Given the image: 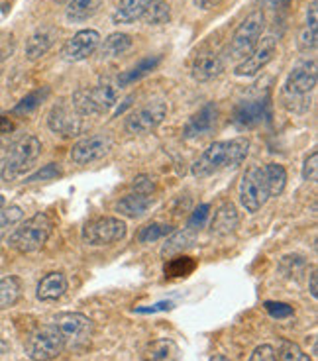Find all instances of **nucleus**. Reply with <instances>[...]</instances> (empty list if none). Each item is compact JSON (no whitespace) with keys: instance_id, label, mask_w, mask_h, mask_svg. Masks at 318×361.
Instances as JSON below:
<instances>
[{"instance_id":"nucleus-1","label":"nucleus","mask_w":318,"mask_h":361,"mask_svg":"<svg viewBox=\"0 0 318 361\" xmlns=\"http://www.w3.org/2000/svg\"><path fill=\"white\" fill-rule=\"evenodd\" d=\"M250 152L247 137H234L230 142H214L192 165V175L197 179H207L222 169H236L242 165Z\"/></svg>"},{"instance_id":"nucleus-2","label":"nucleus","mask_w":318,"mask_h":361,"mask_svg":"<svg viewBox=\"0 0 318 361\" xmlns=\"http://www.w3.org/2000/svg\"><path fill=\"white\" fill-rule=\"evenodd\" d=\"M39 154H42V142L36 135L22 137L18 144L12 145L8 154L0 159V179L16 180L20 175H24L34 167Z\"/></svg>"},{"instance_id":"nucleus-3","label":"nucleus","mask_w":318,"mask_h":361,"mask_svg":"<svg viewBox=\"0 0 318 361\" xmlns=\"http://www.w3.org/2000/svg\"><path fill=\"white\" fill-rule=\"evenodd\" d=\"M54 222L46 212H37L36 216L27 218L24 224L14 230L10 235V247H14L20 253H34L42 250L47 238L51 235Z\"/></svg>"},{"instance_id":"nucleus-4","label":"nucleus","mask_w":318,"mask_h":361,"mask_svg":"<svg viewBox=\"0 0 318 361\" xmlns=\"http://www.w3.org/2000/svg\"><path fill=\"white\" fill-rule=\"evenodd\" d=\"M265 30V16L262 10H254L244 18V22L236 27L234 36L228 44L226 54L232 61H244L247 55L254 51L257 42L262 39Z\"/></svg>"},{"instance_id":"nucleus-5","label":"nucleus","mask_w":318,"mask_h":361,"mask_svg":"<svg viewBox=\"0 0 318 361\" xmlns=\"http://www.w3.org/2000/svg\"><path fill=\"white\" fill-rule=\"evenodd\" d=\"M116 102H118V89L110 82H100L91 89H79L71 97V104L81 116L104 114Z\"/></svg>"},{"instance_id":"nucleus-6","label":"nucleus","mask_w":318,"mask_h":361,"mask_svg":"<svg viewBox=\"0 0 318 361\" xmlns=\"http://www.w3.org/2000/svg\"><path fill=\"white\" fill-rule=\"evenodd\" d=\"M63 350V334L55 324L37 326L26 340V353L32 361H51Z\"/></svg>"},{"instance_id":"nucleus-7","label":"nucleus","mask_w":318,"mask_h":361,"mask_svg":"<svg viewBox=\"0 0 318 361\" xmlns=\"http://www.w3.org/2000/svg\"><path fill=\"white\" fill-rule=\"evenodd\" d=\"M55 326L63 334L65 348H71L73 352L85 350L91 342L92 320L81 312H65V314L57 316Z\"/></svg>"},{"instance_id":"nucleus-8","label":"nucleus","mask_w":318,"mask_h":361,"mask_svg":"<svg viewBox=\"0 0 318 361\" xmlns=\"http://www.w3.org/2000/svg\"><path fill=\"white\" fill-rule=\"evenodd\" d=\"M267 199H269V189H267L264 169L259 165H252L244 173L240 183V202L245 208V212L255 214L267 202Z\"/></svg>"},{"instance_id":"nucleus-9","label":"nucleus","mask_w":318,"mask_h":361,"mask_svg":"<svg viewBox=\"0 0 318 361\" xmlns=\"http://www.w3.org/2000/svg\"><path fill=\"white\" fill-rule=\"evenodd\" d=\"M126 238V222L114 216L92 220L82 228V242L87 245H110Z\"/></svg>"},{"instance_id":"nucleus-10","label":"nucleus","mask_w":318,"mask_h":361,"mask_svg":"<svg viewBox=\"0 0 318 361\" xmlns=\"http://www.w3.org/2000/svg\"><path fill=\"white\" fill-rule=\"evenodd\" d=\"M165 116H167V104L161 102V100H155V102H149V104L142 106L136 112H132L126 118L124 130L132 135L147 134V132H152V130L159 126L165 120Z\"/></svg>"},{"instance_id":"nucleus-11","label":"nucleus","mask_w":318,"mask_h":361,"mask_svg":"<svg viewBox=\"0 0 318 361\" xmlns=\"http://www.w3.org/2000/svg\"><path fill=\"white\" fill-rule=\"evenodd\" d=\"M318 81V71H317V61L310 59V61H300L293 67V71L289 73L287 81H285V97L289 99H297V97H305L309 94L310 90H314Z\"/></svg>"},{"instance_id":"nucleus-12","label":"nucleus","mask_w":318,"mask_h":361,"mask_svg":"<svg viewBox=\"0 0 318 361\" xmlns=\"http://www.w3.org/2000/svg\"><path fill=\"white\" fill-rule=\"evenodd\" d=\"M47 126L51 132L59 135H77L82 130V116L73 109V104L69 102H57L54 109L49 110L47 116Z\"/></svg>"},{"instance_id":"nucleus-13","label":"nucleus","mask_w":318,"mask_h":361,"mask_svg":"<svg viewBox=\"0 0 318 361\" xmlns=\"http://www.w3.org/2000/svg\"><path fill=\"white\" fill-rule=\"evenodd\" d=\"M277 54V42L275 37H264L262 42H257V45L254 47V51L245 57L242 63L236 67L238 77H254L257 73L264 69L265 65L271 61L273 57Z\"/></svg>"},{"instance_id":"nucleus-14","label":"nucleus","mask_w":318,"mask_h":361,"mask_svg":"<svg viewBox=\"0 0 318 361\" xmlns=\"http://www.w3.org/2000/svg\"><path fill=\"white\" fill-rule=\"evenodd\" d=\"M112 142L109 135L97 134L91 137H85L81 142H77L71 149V161L77 165H89L92 161H99L104 155L109 154Z\"/></svg>"},{"instance_id":"nucleus-15","label":"nucleus","mask_w":318,"mask_h":361,"mask_svg":"<svg viewBox=\"0 0 318 361\" xmlns=\"http://www.w3.org/2000/svg\"><path fill=\"white\" fill-rule=\"evenodd\" d=\"M267 114H269V102L265 99L242 100L236 109H234L232 122L240 130H250V128L259 126Z\"/></svg>"},{"instance_id":"nucleus-16","label":"nucleus","mask_w":318,"mask_h":361,"mask_svg":"<svg viewBox=\"0 0 318 361\" xmlns=\"http://www.w3.org/2000/svg\"><path fill=\"white\" fill-rule=\"evenodd\" d=\"M100 45V34L97 30H81L77 32L63 47V57L67 61H82L91 57Z\"/></svg>"},{"instance_id":"nucleus-17","label":"nucleus","mask_w":318,"mask_h":361,"mask_svg":"<svg viewBox=\"0 0 318 361\" xmlns=\"http://www.w3.org/2000/svg\"><path fill=\"white\" fill-rule=\"evenodd\" d=\"M216 118H219V109H216V104H214V102L204 104L197 114H192V116L189 118V122L185 124V130H183V135H185L187 140L207 135L209 132L214 130V126H216Z\"/></svg>"},{"instance_id":"nucleus-18","label":"nucleus","mask_w":318,"mask_h":361,"mask_svg":"<svg viewBox=\"0 0 318 361\" xmlns=\"http://www.w3.org/2000/svg\"><path fill=\"white\" fill-rule=\"evenodd\" d=\"M224 71V61L216 51H200L192 61V79L199 82H207L216 79Z\"/></svg>"},{"instance_id":"nucleus-19","label":"nucleus","mask_w":318,"mask_h":361,"mask_svg":"<svg viewBox=\"0 0 318 361\" xmlns=\"http://www.w3.org/2000/svg\"><path fill=\"white\" fill-rule=\"evenodd\" d=\"M55 37H57V30L51 26H44L36 30L30 39L26 42V57L30 61H37L39 57L44 55L54 47Z\"/></svg>"},{"instance_id":"nucleus-20","label":"nucleus","mask_w":318,"mask_h":361,"mask_svg":"<svg viewBox=\"0 0 318 361\" xmlns=\"http://www.w3.org/2000/svg\"><path fill=\"white\" fill-rule=\"evenodd\" d=\"M238 224H240V216H238L236 207L232 202H226L214 212V216L210 220V234L230 235L232 232H236Z\"/></svg>"},{"instance_id":"nucleus-21","label":"nucleus","mask_w":318,"mask_h":361,"mask_svg":"<svg viewBox=\"0 0 318 361\" xmlns=\"http://www.w3.org/2000/svg\"><path fill=\"white\" fill-rule=\"evenodd\" d=\"M67 290V279H65L63 273L54 271V273H47L44 279L37 283V298L44 300V302H51L61 298Z\"/></svg>"},{"instance_id":"nucleus-22","label":"nucleus","mask_w":318,"mask_h":361,"mask_svg":"<svg viewBox=\"0 0 318 361\" xmlns=\"http://www.w3.org/2000/svg\"><path fill=\"white\" fill-rule=\"evenodd\" d=\"M154 197L152 195H144V192H130L124 199L116 202V210L122 216L126 218H140L146 214V210L152 207Z\"/></svg>"},{"instance_id":"nucleus-23","label":"nucleus","mask_w":318,"mask_h":361,"mask_svg":"<svg viewBox=\"0 0 318 361\" xmlns=\"http://www.w3.org/2000/svg\"><path fill=\"white\" fill-rule=\"evenodd\" d=\"M149 2L152 0H120L114 14H112L114 24H134L136 20L144 16Z\"/></svg>"},{"instance_id":"nucleus-24","label":"nucleus","mask_w":318,"mask_h":361,"mask_svg":"<svg viewBox=\"0 0 318 361\" xmlns=\"http://www.w3.org/2000/svg\"><path fill=\"white\" fill-rule=\"evenodd\" d=\"M104 0H69L67 6V20L71 22H85V20L92 18L99 8L102 6Z\"/></svg>"},{"instance_id":"nucleus-25","label":"nucleus","mask_w":318,"mask_h":361,"mask_svg":"<svg viewBox=\"0 0 318 361\" xmlns=\"http://www.w3.org/2000/svg\"><path fill=\"white\" fill-rule=\"evenodd\" d=\"M161 63V55H152V57H146V59H142L140 63L134 67V69H130V71L122 73L118 77V85L120 87H128V85H132V82L140 81L142 77H146L147 73H152L157 67V65Z\"/></svg>"},{"instance_id":"nucleus-26","label":"nucleus","mask_w":318,"mask_h":361,"mask_svg":"<svg viewBox=\"0 0 318 361\" xmlns=\"http://www.w3.org/2000/svg\"><path fill=\"white\" fill-rule=\"evenodd\" d=\"M132 47V37L128 34H122V32H116V34H110L102 45H100V55L104 59L109 57H118V55L126 54L128 49Z\"/></svg>"},{"instance_id":"nucleus-27","label":"nucleus","mask_w":318,"mask_h":361,"mask_svg":"<svg viewBox=\"0 0 318 361\" xmlns=\"http://www.w3.org/2000/svg\"><path fill=\"white\" fill-rule=\"evenodd\" d=\"M22 297V283L18 277L10 275L0 279V310L14 307Z\"/></svg>"},{"instance_id":"nucleus-28","label":"nucleus","mask_w":318,"mask_h":361,"mask_svg":"<svg viewBox=\"0 0 318 361\" xmlns=\"http://www.w3.org/2000/svg\"><path fill=\"white\" fill-rule=\"evenodd\" d=\"M142 20L146 22L147 26H164V24H167L171 20V6H169V2H165V0H152L147 4Z\"/></svg>"},{"instance_id":"nucleus-29","label":"nucleus","mask_w":318,"mask_h":361,"mask_svg":"<svg viewBox=\"0 0 318 361\" xmlns=\"http://www.w3.org/2000/svg\"><path fill=\"white\" fill-rule=\"evenodd\" d=\"M265 180H267V189H269V197H279L285 185H287V171L279 163H267L264 167Z\"/></svg>"},{"instance_id":"nucleus-30","label":"nucleus","mask_w":318,"mask_h":361,"mask_svg":"<svg viewBox=\"0 0 318 361\" xmlns=\"http://www.w3.org/2000/svg\"><path fill=\"white\" fill-rule=\"evenodd\" d=\"M192 242H195V235L189 230H183V232H175L171 234V238L167 240L161 247V257L165 259H171L173 255H177V253L185 252L187 247H191Z\"/></svg>"},{"instance_id":"nucleus-31","label":"nucleus","mask_w":318,"mask_h":361,"mask_svg":"<svg viewBox=\"0 0 318 361\" xmlns=\"http://www.w3.org/2000/svg\"><path fill=\"white\" fill-rule=\"evenodd\" d=\"M146 360L149 361H177L179 360V350L171 340H157L146 352Z\"/></svg>"},{"instance_id":"nucleus-32","label":"nucleus","mask_w":318,"mask_h":361,"mask_svg":"<svg viewBox=\"0 0 318 361\" xmlns=\"http://www.w3.org/2000/svg\"><path fill=\"white\" fill-rule=\"evenodd\" d=\"M49 97V87H42V89L34 90V92H30L27 97L20 100L18 104L14 106V114H27V112H32V110H36L44 100Z\"/></svg>"},{"instance_id":"nucleus-33","label":"nucleus","mask_w":318,"mask_h":361,"mask_svg":"<svg viewBox=\"0 0 318 361\" xmlns=\"http://www.w3.org/2000/svg\"><path fill=\"white\" fill-rule=\"evenodd\" d=\"M173 234V226L169 224H147L144 226L142 230H140V234H137V240L142 242V244H154L157 240H161L165 235Z\"/></svg>"},{"instance_id":"nucleus-34","label":"nucleus","mask_w":318,"mask_h":361,"mask_svg":"<svg viewBox=\"0 0 318 361\" xmlns=\"http://www.w3.org/2000/svg\"><path fill=\"white\" fill-rule=\"evenodd\" d=\"M192 269H195V262L191 257H177V259L167 262L165 275L167 277H187V275H191Z\"/></svg>"},{"instance_id":"nucleus-35","label":"nucleus","mask_w":318,"mask_h":361,"mask_svg":"<svg viewBox=\"0 0 318 361\" xmlns=\"http://www.w3.org/2000/svg\"><path fill=\"white\" fill-rule=\"evenodd\" d=\"M279 361H312L307 353L300 350L297 343L293 342H281L279 348Z\"/></svg>"},{"instance_id":"nucleus-36","label":"nucleus","mask_w":318,"mask_h":361,"mask_svg":"<svg viewBox=\"0 0 318 361\" xmlns=\"http://www.w3.org/2000/svg\"><path fill=\"white\" fill-rule=\"evenodd\" d=\"M20 218H22V208L20 207H10L4 212H0V244H2V240L6 235L8 226L16 224Z\"/></svg>"},{"instance_id":"nucleus-37","label":"nucleus","mask_w":318,"mask_h":361,"mask_svg":"<svg viewBox=\"0 0 318 361\" xmlns=\"http://www.w3.org/2000/svg\"><path fill=\"white\" fill-rule=\"evenodd\" d=\"M63 171L55 165V163H47L44 165L39 171H36L34 175H30L26 179V183H37V180H51V179H57V177H61Z\"/></svg>"},{"instance_id":"nucleus-38","label":"nucleus","mask_w":318,"mask_h":361,"mask_svg":"<svg viewBox=\"0 0 318 361\" xmlns=\"http://www.w3.org/2000/svg\"><path fill=\"white\" fill-rule=\"evenodd\" d=\"M210 214V204H200L195 212L189 218V222H187V230L189 232H197L200 228H204V222H207V218Z\"/></svg>"},{"instance_id":"nucleus-39","label":"nucleus","mask_w":318,"mask_h":361,"mask_svg":"<svg viewBox=\"0 0 318 361\" xmlns=\"http://www.w3.org/2000/svg\"><path fill=\"white\" fill-rule=\"evenodd\" d=\"M265 310H267L273 318H277V320H285V318H291V316L295 314V310H293L289 305H285V302H271V300L265 302Z\"/></svg>"},{"instance_id":"nucleus-40","label":"nucleus","mask_w":318,"mask_h":361,"mask_svg":"<svg viewBox=\"0 0 318 361\" xmlns=\"http://www.w3.org/2000/svg\"><path fill=\"white\" fill-rule=\"evenodd\" d=\"M302 179L312 180V183L318 180V152H312L305 159V165H302Z\"/></svg>"},{"instance_id":"nucleus-41","label":"nucleus","mask_w":318,"mask_h":361,"mask_svg":"<svg viewBox=\"0 0 318 361\" xmlns=\"http://www.w3.org/2000/svg\"><path fill=\"white\" fill-rule=\"evenodd\" d=\"M317 30H312V27H305L302 30V34H300L299 39V49L300 51H310V49H314L317 47Z\"/></svg>"},{"instance_id":"nucleus-42","label":"nucleus","mask_w":318,"mask_h":361,"mask_svg":"<svg viewBox=\"0 0 318 361\" xmlns=\"http://www.w3.org/2000/svg\"><path fill=\"white\" fill-rule=\"evenodd\" d=\"M247 361H277V353L273 350L271 345H259V348H255V352L252 353V357Z\"/></svg>"},{"instance_id":"nucleus-43","label":"nucleus","mask_w":318,"mask_h":361,"mask_svg":"<svg viewBox=\"0 0 318 361\" xmlns=\"http://www.w3.org/2000/svg\"><path fill=\"white\" fill-rule=\"evenodd\" d=\"M132 187H134V192H144V195H152L155 189L154 180L149 179L147 175H140V177H136L134 183H132Z\"/></svg>"},{"instance_id":"nucleus-44","label":"nucleus","mask_w":318,"mask_h":361,"mask_svg":"<svg viewBox=\"0 0 318 361\" xmlns=\"http://www.w3.org/2000/svg\"><path fill=\"white\" fill-rule=\"evenodd\" d=\"M318 0H310V4L307 6V26L317 30L318 27Z\"/></svg>"},{"instance_id":"nucleus-45","label":"nucleus","mask_w":318,"mask_h":361,"mask_svg":"<svg viewBox=\"0 0 318 361\" xmlns=\"http://www.w3.org/2000/svg\"><path fill=\"white\" fill-rule=\"evenodd\" d=\"M222 0H195V4L202 10H210L214 8V6H219Z\"/></svg>"},{"instance_id":"nucleus-46","label":"nucleus","mask_w":318,"mask_h":361,"mask_svg":"<svg viewBox=\"0 0 318 361\" xmlns=\"http://www.w3.org/2000/svg\"><path fill=\"white\" fill-rule=\"evenodd\" d=\"M14 130V124L10 122V118L0 116V134H10Z\"/></svg>"},{"instance_id":"nucleus-47","label":"nucleus","mask_w":318,"mask_h":361,"mask_svg":"<svg viewBox=\"0 0 318 361\" xmlns=\"http://www.w3.org/2000/svg\"><path fill=\"white\" fill-rule=\"evenodd\" d=\"M310 295L314 298H318V275L317 271L310 273Z\"/></svg>"},{"instance_id":"nucleus-48","label":"nucleus","mask_w":318,"mask_h":361,"mask_svg":"<svg viewBox=\"0 0 318 361\" xmlns=\"http://www.w3.org/2000/svg\"><path fill=\"white\" fill-rule=\"evenodd\" d=\"M289 2H291V0H269L271 6H287Z\"/></svg>"},{"instance_id":"nucleus-49","label":"nucleus","mask_w":318,"mask_h":361,"mask_svg":"<svg viewBox=\"0 0 318 361\" xmlns=\"http://www.w3.org/2000/svg\"><path fill=\"white\" fill-rule=\"evenodd\" d=\"M210 361H230V360H228V357H224V355H214V357H212Z\"/></svg>"},{"instance_id":"nucleus-50","label":"nucleus","mask_w":318,"mask_h":361,"mask_svg":"<svg viewBox=\"0 0 318 361\" xmlns=\"http://www.w3.org/2000/svg\"><path fill=\"white\" fill-rule=\"evenodd\" d=\"M4 204H6V199H4V197H2V195H0V210H2V208H4Z\"/></svg>"},{"instance_id":"nucleus-51","label":"nucleus","mask_w":318,"mask_h":361,"mask_svg":"<svg viewBox=\"0 0 318 361\" xmlns=\"http://www.w3.org/2000/svg\"><path fill=\"white\" fill-rule=\"evenodd\" d=\"M55 2H59V4H63V2H69V0H55Z\"/></svg>"},{"instance_id":"nucleus-52","label":"nucleus","mask_w":318,"mask_h":361,"mask_svg":"<svg viewBox=\"0 0 318 361\" xmlns=\"http://www.w3.org/2000/svg\"><path fill=\"white\" fill-rule=\"evenodd\" d=\"M144 361H149V360H144Z\"/></svg>"}]
</instances>
